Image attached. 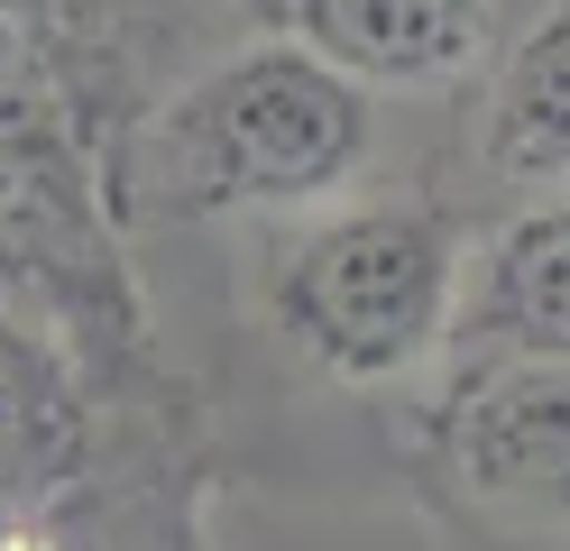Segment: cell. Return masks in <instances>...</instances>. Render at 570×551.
<instances>
[{
	"label": "cell",
	"instance_id": "5",
	"mask_svg": "<svg viewBox=\"0 0 570 551\" xmlns=\"http://www.w3.org/2000/svg\"><path fill=\"white\" fill-rule=\"evenodd\" d=\"M479 358H570V194L497 203L479 220L451 367Z\"/></svg>",
	"mask_w": 570,
	"mask_h": 551
},
{
	"label": "cell",
	"instance_id": "3",
	"mask_svg": "<svg viewBox=\"0 0 570 551\" xmlns=\"http://www.w3.org/2000/svg\"><path fill=\"white\" fill-rule=\"evenodd\" d=\"M414 505L460 551H570V358H479L405 414Z\"/></svg>",
	"mask_w": 570,
	"mask_h": 551
},
{
	"label": "cell",
	"instance_id": "4",
	"mask_svg": "<svg viewBox=\"0 0 570 551\" xmlns=\"http://www.w3.org/2000/svg\"><path fill=\"white\" fill-rule=\"evenodd\" d=\"M267 28L368 92H451L497 56L488 0H267Z\"/></svg>",
	"mask_w": 570,
	"mask_h": 551
},
{
	"label": "cell",
	"instance_id": "6",
	"mask_svg": "<svg viewBox=\"0 0 570 551\" xmlns=\"http://www.w3.org/2000/svg\"><path fill=\"white\" fill-rule=\"evenodd\" d=\"M92 451V386L75 341L0 294V505H38L65 478H83Z\"/></svg>",
	"mask_w": 570,
	"mask_h": 551
},
{
	"label": "cell",
	"instance_id": "7",
	"mask_svg": "<svg viewBox=\"0 0 570 551\" xmlns=\"http://www.w3.org/2000/svg\"><path fill=\"white\" fill-rule=\"evenodd\" d=\"M470 157L507 203L570 194V0H543V10L488 56Z\"/></svg>",
	"mask_w": 570,
	"mask_h": 551
},
{
	"label": "cell",
	"instance_id": "2",
	"mask_svg": "<svg viewBox=\"0 0 570 551\" xmlns=\"http://www.w3.org/2000/svg\"><path fill=\"white\" fill-rule=\"evenodd\" d=\"M377 92L295 37H239L129 110L101 194L138 220H285L368 194Z\"/></svg>",
	"mask_w": 570,
	"mask_h": 551
},
{
	"label": "cell",
	"instance_id": "10",
	"mask_svg": "<svg viewBox=\"0 0 570 551\" xmlns=\"http://www.w3.org/2000/svg\"><path fill=\"white\" fill-rule=\"evenodd\" d=\"M0 551H38V533H28L19 505H0Z\"/></svg>",
	"mask_w": 570,
	"mask_h": 551
},
{
	"label": "cell",
	"instance_id": "1",
	"mask_svg": "<svg viewBox=\"0 0 570 551\" xmlns=\"http://www.w3.org/2000/svg\"><path fill=\"white\" fill-rule=\"evenodd\" d=\"M239 313L332 395H396L405 414L442 386L460 341L479 211L460 194H341L323 211L239 220Z\"/></svg>",
	"mask_w": 570,
	"mask_h": 551
},
{
	"label": "cell",
	"instance_id": "8",
	"mask_svg": "<svg viewBox=\"0 0 570 551\" xmlns=\"http://www.w3.org/2000/svg\"><path fill=\"white\" fill-rule=\"evenodd\" d=\"M0 175H28V184H92L101 175L83 147V101L65 83V56L10 10H0Z\"/></svg>",
	"mask_w": 570,
	"mask_h": 551
},
{
	"label": "cell",
	"instance_id": "9",
	"mask_svg": "<svg viewBox=\"0 0 570 551\" xmlns=\"http://www.w3.org/2000/svg\"><path fill=\"white\" fill-rule=\"evenodd\" d=\"M0 10H10V19H28V28H38V37H47V47H56V19H65V10H75V0H0Z\"/></svg>",
	"mask_w": 570,
	"mask_h": 551
}]
</instances>
